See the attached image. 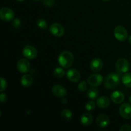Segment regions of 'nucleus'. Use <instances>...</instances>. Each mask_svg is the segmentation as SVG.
<instances>
[{"label":"nucleus","mask_w":131,"mask_h":131,"mask_svg":"<svg viewBox=\"0 0 131 131\" xmlns=\"http://www.w3.org/2000/svg\"><path fill=\"white\" fill-rule=\"evenodd\" d=\"M74 56L70 52L65 51L60 54L58 57V63L63 68L67 69L73 63Z\"/></svg>","instance_id":"f257e3e1"},{"label":"nucleus","mask_w":131,"mask_h":131,"mask_svg":"<svg viewBox=\"0 0 131 131\" xmlns=\"http://www.w3.org/2000/svg\"><path fill=\"white\" fill-rule=\"evenodd\" d=\"M120 84V77L118 74L111 73L106 77L104 79V86L107 89H115Z\"/></svg>","instance_id":"f03ea898"},{"label":"nucleus","mask_w":131,"mask_h":131,"mask_svg":"<svg viewBox=\"0 0 131 131\" xmlns=\"http://www.w3.org/2000/svg\"><path fill=\"white\" fill-rule=\"evenodd\" d=\"M115 37L120 42L125 41L128 37V33L127 29L122 26H118L114 29Z\"/></svg>","instance_id":"7ed1b4c3"},{"label":"nucleus","mask_w":131,"mask_h":131,"mask_svg":"<svg viewBox=\"0 0 131 131\" xmlns=\"http://www.w3.org/2000/svg\"><path fill=\"white\" fill-rule=\"evenodd\" d=\"M50 33L54 36L57 37H61L65 33V29L63 26L60 23H55L51 24L49 27Z\"/></svg>","instance_id":"20e7f679"},{"label":"nucleus","mask_w":131,"mask_h":131,"mask_svg":"<svg viewBox=\"0 0 131 131\" xmlns=\"http://www.w3.org/2000/svg\"><path fill=\"white\" fill-rule=\"evenodd\" d=\"M0 17L4 21H10L15 17V14L12 9L8 7H3L0 10Z\"/></svg>","instance_id":"39448f33"},{"label":"nucleus","mask_w":131,"mask_h":131,"mask_svg":"<svg viewBox=\"0 0 131 131\" xmlns=\"http://www.w3.org/2000/svg\"><path fill=\"white\" fill-rule=\"evenodd\" d=\"M23 54L26 58L28 60H33L37 56V49L31 46H26L23 51Z\"/></svg>","instance_id":"423d86ee"},{"label":"nucleus","mask_w":131,"mask_h":131,"mask_svg":"<svg viewBox=\"0 0 131 131\" xmlns=\"http://www.w3.org/2000/svg\"><path fill=\"white\" fill-rule=\"evenodd\" d=\"M87 81L88 84L92 86H99L103 82V77L100 74H93L88 78Z\"/></svg>","instance_id":"0eeeda50"},{"label":"nucleus","mask_w":131,"mask_h":131,"mask_svg":"<svg viewBox=\"0 0 131 131\" xmlns=\"http://www.w3.org/2000/svg\"><path fill=\"white\" fill-rule=\"evenodd\" d=\"M119 113L122 117L125 119L131 118V104L129 103L122 104L119 108Z\"/></svg>","instance_id":"6e6552de"},{"label":"nucleus","mask_w":131,"mask_h":131,"mask_svg":"<svg viewBox=\"0 0 131 131\" xmlns=\"http://www.w3.org/2000/svg\"><path fill=\"white\" fill-rule=\"evenodd\" d=\"M116 69L121 73H126L129 69V63L125 58H120L116 63Z\"/></svg>","instance_id":"1a4fd4ad"},{"label":"nucleus","mask_w":131,"mask_h":131,"mask_svg":"<svg viewBox=\"0 0 131 131\" xmlns=\"http://www.w3.org/2000/svg\"><path fill=\"white\" fill-rule=\"evenodd\" d=\"M17 67L18 70L21 73H26L29 71L30 69V63L26 59H20L18 61L17 64Z\"/></svg>","instance_id":"9d476101"},{"label":"nucleus","mask_w":131,"mask_h":131,"mask_svg":"<svg viewBox=\"0 0 131 131\" xmlns=\"http://www.w3.org/2000/svg\"><path fill=\"white\" fill-rule=\"evenodd\" d=\"M67 78L70 81L77 82L80 79V73L76 69H70L67 72Z\"/></svg>","instance_id":"9b49d317"},{"label":"nucleus","mask_w":131,"mask_h":131,"mask_svg":"<svg viewBox=\"0 0 131 131\" xmlns=\"http://www.w3.org/2000/svg\"><path fill=\"white\" fill-rule=\"evenodd\" d=\"M110 118L106 114L100 115L96 120V123H97V125L101 128H105L108 126V125L110 124Z\"/></svg>","instance_id":"f8f14e48"},{"label":"nucleus","mask_w":131,"mask_h":131,"mask_svg":"<svg viewBox=\"0 0 131 131\" xmlns=\"http://www.w3.org/2000/svg\"><path fill=\"white\" fill-rule=\"evenodd\" d=\"M103 67V62L100 58H94L90 63V69L92 71L97 72L102 70Z\"/></svg>","instance_id":"ddd939ff"},{"label":"nucleus","mask_w":131,"mask_h":131,"mask_svg":"<svg viewBox=\"0 0 131 131\" xmlns=\"http://www.w3.org/2000/svg\"><path fill=\"white\" fill-rule=\"evenodd\" d=\"M52 90V93L55 96L58 97H61H61H65L67 93L66 89L63 86L59 85V84L54 86Z\"/></svg>","instance_id":"4468645a"},{"label":"nucleus","mask_w":131,"mask_h":131,"mask_svg":"<svg viewBox=\"0 0 131 131\" xmlns=\"http://www.w3.org/2000/svg\"><path fill=\"white\" fill-rule=\"evenodd\" d=\"M124 93L119 91H115L111 94V100L115 104H121L124 101Z\"/></svg>","instance_id":"2eb2a0df"},{"label":"nucleus","mask_w":131,"mask_h":131,"mask_svg":"<svg viewBox=\"0 0 131 131\" xmlns=\"http://www.w3.org/2000/svg\"><path fill=\"white\" fill-rule=\"evenodd\" d=\"M96 103H97L98 107H101V108H107L110 106V101L107 97L102 96V97H100L97 99Z\"/></svg>","instance_id":"dca6fc26"},{"label":"nucleus","mask_w":131,"mask_h":131,"mask_svg":"<svg viewBox=\"0 0 131 131\" xmlns=\"http://www.w3.org/2000/svg\"><path fill=\"white\" fill-rule=\"evenodd\" d=\"M20 83L24 87L28 88L33 83V78L30 74H24L22 76L21 79H20Z\"/></svg>","instance_id":"f3484780"},{"label":"nucleus","mask_w":131,"mask_h":131,"mask_svg":"<svg viewBox=\"0 0 131 131\" xmlns=\"http://www.w3.org/2000/svg\"><path fill=\"white\" fill-rule=\"evenodd\" d=\"M93 122V116L89 113H85L81 117V123L84 126H88Z\"/></svg>","instance_id":"a211bd4d"},{"label":"nucleus","mask_w":131,"mask_h":131,"mask_svg":"<svg viewBox=\"0 0 131 131\" xmlns=\"http://www.w3.org/2000/svg\"><path fill=\"white\" fill-rule=\"evenodd\" d=\"M87 97L91 100H95L99 97V91L97 88H90L87 91Z\"/></svg>","instance_id":"6ab92c4d"},{"label":"nucleus","mask_w":131,"mask_h":131,"mask_svg":"<svg viewBox=\"0 0 131 131\" xmlns=\"http://www.w3.org/2000/svg\"><path fill=\"white\" fill-rule=\"evenodd\" d=\"M61 116L65 121L69 122L72 118V113L69 109H65L61 111Z\"/></svg>","instance_id":"aec40b11"},{"label":"nucleus","mask_w":131,"mask_h":131,"mask_svg":"<svg viewBox=\"0 0 131 131\" xmlns=\"http://www.w3.org/2000/svg\"><path fill=\"white\" fill-rule=\"evenodd\" d=\"M123 84L128 88H131V73H125L122 78Z\"/></svg>","instance_id":"412c9836"},{"label":"nucleus","mask_w":131,"mask_h":131,"mask_svg":"<svg viewBox=\"0 0 131 131\" xmlns=\"http://www.w3.org/2000/svg\"><path fill=\"white\" fill-rule=\"evenodd\" d=\"M54 75L56 78H63V77L65 75V72L62 68L57 67L54 69Z\"/></svg>","instance_id":"4be33fe9"},{"label":"nucleus","mask_w":131,"mask_h":131,"mask_svg":"<svg viewBox=\"0 0 131 131\" xmlns=\"http://www.w3.org/2000/svg\"><path fill=\"white\" fill-rule=\"evenodd\" d=\"M37 26H38V28H40L42 29H46L47 28V22L43 19H39L37 20Z\"/></svg>","instance_id":"5701e85b"},{"label":"nucleus","mask_w":131,"mask_h":131,"mask_svg":"<svg viewBox=\"0 0 131 131\" xmlns=\"http://www.w3.org/2000/svg\"><path fill=\"white\" fill-rule=\"evenodd\" d=\"M78 90L79 92H84L87 89V83L85 81H83L81 83H79L78 84Z\"/></svg>","instance_id":"b1692460"},{"label":"nucleus","mask_w":131,"mask_h":131,"mask_svg":"<svg viewBox=\"0 0 131 131\" xmlns=\"http://www.w3.org/2000/svg\"><path fill=\"white\" fill-rule=\"evenodd\" d=\"M95 108V102H93V101H88V102L86 104L85 109L87 111H93Z\"/></svg>","instance_id":"393cba45"},{"label":"nucleus","mask_w":131,"mask_h":131,"mask_svg":"<svg viewBox=\"0 0 131 131\" xmlns=\"http://www.w3.org/2000/svg\"><path fill=\"white\" fill-rule=\"evenodd\" d=\"M0 81H1V88H0V92H3L6 90V87H7V82H6V79L5 78L1 77L0 78Z\"/></svg>","instance_id":"a878e982"},{"label":"nucleus","mask_w":131,"mask_h":131,"mask_svg":"<svg viewBox=\"0 0 131 131\" xmlns=\"http://www.w3.org/2000/svg\"><path fill=\"white\" fill-rule=\"evenodd\" d=\"M20 20L19 18H16L15 19H14V22L12 23V26L14 28H19L20 26Z\"/></svg>","instance_id":"bb28decb"},{"label":"nucleus","mask_w":131,"mask_h":131,"mask_svg":"<svg viewBox=\"0 0 131 131\" xmlns=\"http://www.w3.org/2000/svg\"><path fill=\"white\" fill-rule=\"evenodd\" d=\"M7 101V96L5 93H3L1 92V95H0V101L1 103H5Z\"/></svg>","instance_id":"cd10ccee"},{"label":"nucleus","mask_w":131,"mask_h":131,"mask_svg":"<svg viewBox=\"0 0 131 131\" xmlns=\"http://www.w3.org/2000/svg\"><path fill=\"white\" fill-rule=\"evenodd\" d=\"M131 131V127L129 125H124L120 127V131Z\"/></svg>","instance_id":"c85d7f7f"},{"label":"nucleus","mask_w":131,"mask_h":131,"mask_svg":"<svg viewBox=\"0 0 131 131\" xmlns=\"http://www.w3.org/2000/svg\"><path fill=\"white\" fill-rule=\"evenodd\" d=\"M45 5L47 6H52L54 3V0H44Z\"/></svg>","instance_id":"c756f323"},{"label":"nucleus","mask_w":131,"mask_h":131,"mask_svg":"<svg viewBox=\"0 0 131 131\" xmlns=\"http://www.w3.org/2000/svg\"><path fill=\"white\" fill-rule=\"evenodd\" d=\"M61 102H62L63 104H66L67 102V100L66 99H63V100Z\"/></svg>","instance_id":"7c9ffc66"},{"label":"nucleus","mask_w":131,"mask_h":131,"mask_svg":"<svg viewBox=\"0 0 131 131\" xmlns=\"http://www.w3.org/2000/svg\"><path fill=\"white\" fill-rule=\"evenodd\" d=\"M128 40H129V43H130V44H131V35H130V36H129V39H128Z\"/></svg>","instance_id":"2f4dec72"},{"label":"nucleus","mask_w":131,"mask_h":131,"mask_svg":"<svg viewBox=\"0 0 131 131\" xmlns=\"http://www.w3.org/2000/svg\"><path fill=\"white\" fill-rule=\"evenodd\" d=\"M129 102H130V103L131 104V95L130 96V97H129Z\"/></svg>","instance_id":"473e14b6"},{"label":"nucleus","mask_w":131,"mask_h":131,"mask_svg":"<svg viewBox=\"0 0 131 131\" xmlns=\"http://www.w3.org/2000/svg\"><path fill=\"white\" fill-rule=\"evenodd\" d=\"M17 1H19V2H22V1H24V0H17Z\"/></svg>","instance_id":"72a5a7b5"},{"label":"nucleus","mask_w":131,"mask_h":131,"mask_svg":"<svg viewBox=\"0 0 131 131\" xmlns=\"http://www.w3.org/2000/svg\"><path fill=\"white\" fill-rule=\"evenodd\" d=\"M102 1H110V0H102Z\"/></svg>","instance_id":"f704fd0d"},{"label":"nucleus","mask_w":131,"mask_h":131,"mask_svg":"<svg viewBox=\"0 0 131 131\" xmlns=\"http://www.w3.org/2000/svg\"><path fill=\"white\" fill-rule=\"evenodd\" d=\"M33 1H40V0H33Z\"/></svg>","instance_id":"c9c22d12"}]
</instances>
